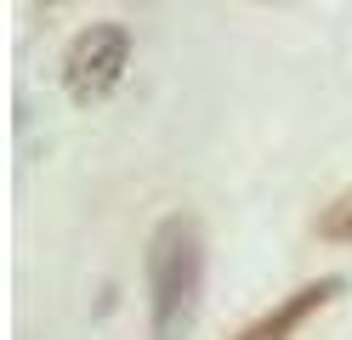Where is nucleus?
<instances>
[{
  "instance_id": "2",
  "label": "nucleus",
  "mask_w": 352,
  "mask_h": 340,
  "mask_svg": "<svg viewBox=\"0 0 352 340\" xmlns=\"http://www.w3.org/2000/svg\"><path fill=\"white\" fill-rule=\"evenodd\" d=\"M125 68H131V29L125 23H91L85 34H74L69 57H63V91H69V102L91 108L125 80Z\"/></svg>"
},
{
  "instance_id": "4",
  "label": "nucleus",
  "mask_w": 352,
  "mask_h": 340,
  "mask_svg": "<svg viewBox=\"0 0 352 340\" xmlns=\"http://www.w3.org/2000/svg\"><path fill=\"white\" fill-rule=\"evenodd\" d=\"M313 233H318L324 244H352V188H346L341 199L324 204V216L313 221Z\"/></svg>"
},
{
  "instance_id": "1",
  "label": "nucleus",
  "mask_w": 352,
  "mask_h": 340,
  "mask_svg": "<svg viewBox=\"0 0 352 340\" xmlns=\"http://www.w3.org/2000/svg\"><path fill=\"white\" fill-rule=\"evenodd\" d=\"M148 335L153 340H182L199 324L205 301V227L193 216H165L148 238Z\"/></svg>"
},
{
  "instance_id": "3",
  "label": "nucleus",
  "mask_w": 352,
  "mask_h": 340,
  "mask_svg": "<svg viewBox=\"0 0 352 340\" xmlns=\"http://www.w3.org/2000/svg\"><path fill=\"white\" fill-rule=\"evenodd\" d=\"M341 289H346V278H341V272H329V278L301 284V289H290V295H284L278 306H267V312H261L250 329H239L233 340H290V335L307 324V317H313V312H324V306L336 301Z\"/></svg>"
}]
</instances>
